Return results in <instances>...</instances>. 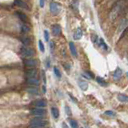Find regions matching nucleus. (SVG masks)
<instances>
[{
  "mask_svg": "<svg viewBox=\"0 0 128 128\" xmlns=\"http://www.w3.org/2000/svg\"><path fill=\"white\" fill-rule=\"evenodd\" d=\"M48 125V122L43 120L42 118H36L31 121L30 128H44Z\"/></svg>",
  "mask_w": 128,
  "mask_h": 128,
  "instance_id": "obj_1",
  "label": "nucleus"
},
{
  "mask_svg": "<svg viewBox=\"0 0 128 128\" xmlns=\"http://www.w3.org/2000/svg\"><path fill=\"white\" fill-rule=\"evenodd\" d=\"M20 52H21V54L25 57H31L35 54V51L32 48H28V47L26 46L22 47L21 50H20Z\"/></svg>",
  "mask_w": 128,
  "mask_h": 128,
  "instance_id": "obj_2",
  "label": "nucleus"
},
{
  "mask_svg": "<svg viewBox=\"0 0 128 128\" xmlns=\"http://www.w3.org/2000/svg\"><path fill=\"white\" fill-rule=\"evenodd\" d=\"M32 115H35V116H38V117H42L43 116L44 114H46V110L43 108H34L31 109V111H30Z\"/></svg>",
  "mask_w": 128,
  "mask_h": 128,
  "instance_id": "obj_3",
  "label": "nucleus"
},
{
  "mask_svg": "<svg viewBox=\"0 0 128 128\" xmlns=\"http://www.w3.org/2000/svg\"><path fill=\"white\" fill-rule=\"evenodd\" d=\"M24 64L26 66L31 67V68H35V67L38 65V60L35 59H27L24 60Z\"/></svg>",
  "mask_w": 128,
  "mask_h": 128,
  "instance_id": "obj_4",
  "label": "nucleus"
},
{
  "mask_svg": "<svg viewBox=\"0 0 128 128\" xmlns=\"http://www.w3.org/2000/svg\"><path fill=\"white\" fill-rule=\"evenodd\" d=\"M50 11L52 14H57L59 11V6L55 2H50Z\"/></svg>",
  "mask_w": 128,
  "mask_h": 128,
  "instance_id": "obj_5",
  "label": "nucleus"
},
{
  "mask_svg": "<svg viewBox=\"0 0 128 128\" xmlns=\"http://www.w3.org/2000/svg\"><path fill=\"white\" fill-rule=\"evenodd\" d=\"M36 75H37V69L35 68L30 69L29 70L26 71V76L29 78H35Z\"/></svg>",
  "mask_w": 128,
  "mask_h": 128,
  "instance_id": "obj_6",
  "label": "nucleus"
},
{
  "mask_svg": "<svg viewBox=\"0 0 128 128\" xmlns=\"http://www.w3.org/2000/svg\"><path fill=\"white\" fill-rule=\"evenodd\" d=\"M34 105L36 107H39V108H43V107H45L47 105V103L45 100L40 99V100H36L35 102H34Z\"/></svg>",
  "mask_w": 128,
  "mask_h": 128,
  "instance_id": "obj_7",
  "label": "nucleus"
},
{
  "mask_svg": "<svg viewBox=\"0 0 128 128\" xmlns=\"http://www.w3.org/2000/svg\"><path fill=\"white\" fill-rule=\"evenodd\" d=\"M123 75V70L121 69L120 68H118L115 69V71H114V74H113V77H114V80H119L121 78V77H122Z\"/></svg>",
  "mask_w": 128,
  "mask_h": 128,
  "instance_id": "obj_8",
  "label": "nucleus"
},
{
  "mask_svg": "<svg viewBox=\"0 0 128 128\" xmlns=\"http://www.w3.org/2000/svg\"><path fill=\"white\" fill-rule=\"evenodd\" d=\"M52 33L55 36H59L61 33V27L59 24H55L52 27Z\"/></svg>",
  "mask_w": 128,
  "mask_h": 128,
  "instance_id": "obj_9",
  "label": "nucleus"
},
{
  "mask_svg": "<svg viewBox=\"0 0 128 128\" xmlns=\"http://www.w3.org/2000/svg\"><path fill=\"white\" fill-rule=\"evenodd\" d=\"M16 15L17 16L22 20V22H27L29 21V19L27 17V15H25L24 13L22 12V11H16Z\"/></svg>",
  "mask_w": 128,
  "mask_h": 128,
  "instance_id": "obj_10",
  "label": "nucleus"
},
{
  "mask_svg": "<svg viewBox=\"0 0 128 128\" xmlns=\"http://www.w3.org/2000/svg\"><path fill=\"white\" fill-rule=\"evenodd\" d=\"M83 37V31L81 28H78L75 31V32L74 33V36H73V38L74 40H79Z\"/></svg>",
  "mask_w": 128,
  "mask_h": 128,
  "instance_id": "obj_11",
  "label": "nucleus"
},
{
  "mask_svg": "<svg viewBox=\"0 0 128 128\" xmlns=\"http://www.w3.org/2000/svg\"><path fill=\"white\" fill-rule=\"evenodd\" d=\"M15 3L18 6H19V7H22V8H24V9H28L27 4H26L23 0H15Z\"/></svg>",
  "mask_w": 128,
  "mask_h": 128,
  "instance_id": "obj_12",
  "label": "nucleus"
},
{
  "mask_svg": "<svg viewBox=\"0 0 128 128\" xmlns=\"http://www.w3.org/2000/svg\"><path fill=\"white\" fill-rule=\"evenodd\" d=\"M79 85L80 87V89L83 90V91H86V90L88 89V83H87L86 82H85V81H79Z\"/></svg>",
  "mask_w": 128,
  "mask_h": 128,
  "instance_id": "obj_13",
  "label": "nucleus"
},
{
  "mask_svg": "<svg viewBox=\"0 0 128 128\" xmlns=\"http://www.w3.org/2000/svg\"><path fill=\"white\" fill-rule=\"evenodd\" d=\"M69 47H70V52H71L72 56H77V49H76L75 43H74L73 42H70Z\"/></svg>",
  "mask_w": 128,
  "mask_h": 128,
  "instance_id": "obj_14",
  "label": "nucleus"
},
{
  "mask_svg": "<svg viewBox=\"0 0 128 128\" xmlns=\"http://www.w3.org/2000/svg\"><path fill=\"white\" fill-rule=\"evenodd\" d=\"M27 83L31 86H38L39 85V80L36 79V78H28Z\"/></svg>",
  "mask_w": 128,
  "mask_h": 128,
  "instance_id": "obj_15",
  "label": "nucleus"
},
{
  "mask_svg": "<svg viewBox=\"0 0 128 128\" xmlns=\"http://www.w3.org/2000/svg\"><path fill=\"white\" fill-rule=\"evenodd\" d=\"M97 42H98V44H99L103 49H104V50H108V46H107V44L105 43V41H104L103 39L100 38Z\"/></svg>",
  "mask_w": 128,
  "mask_h": 128,
  "instance_id": "obj_16",
  "label": "nucleus"
},
{
  "mask_svg": "<svg viewBox=\"0 0 128 128\" xmlns=\"http://www.w3.org/2000/svg\"><path fill=\"white\" fill-rule=\"evenodd\" d=\"M51 114H52V116L55 118V119H59V110L56 108V107H52L51 108Z\"/></svg>",
  "mask_w": 128,
  "mask_h": 128,
  "instance_id": "obj_17",
  "label": "nucleus"
},
{
  "mask_svg": "<svg viewBox=\"0 0 128 128\" xmlns=\"http://www.w3.org/2000/svg\"><path fill=\"white\" fill-rule=\"evenodd\" d=\"M96 81H97V82L99 83L101 86H103V87L107 86V83L105 82V80H104L103 78H102V77H96Z\"/></svg>",
  "mask_w": 128,
  "mask_h": 128,
  "instance_id": "obj_18",
  "label": "nucleus"
},
{
  "mask_svg": "<svg viewBox=\"0 0 128 128\" xmlns=\"http://www.w3.org/2000/svg\"><path fill=\"white\" fill-rule=\"evenodd\" d=\"M21 41L22 42V43L24 44L26 47H28L31 43V40L29 37H23V38L21 39Z\"/></svg>",
  "mask_w": 128,
  "mask_h": 128,
  "instance_id": "obj_19",
  "label": "nucleus"
},
{
  "mask_svg": "<svg viewBox=\"0 0 128 128\" xmlns=\"http://www.w3.org/2000/svg\"><path fill=\"white\" fill-rule=\"evenodd\" d=\"M118 100L122 102H127L128 101V97L125 94H119L118 95Z\"/></svg>",
  "mask_w": 128,
  "mask_h": 128,
  "instance_id": "obj_20",
  "label": "nucleus"
},
{
  "mask_svg": "<svg viewBox=\"0 0 128 128\" xmlns=\"http://www.w3.org/2000/svg\"><path fill=\"white\" fill-rule=\"evenodd\" d=\"M69 123H70V127H71V128H78V123H77L75 120L70 119Z\"/></svg>",
  "mask_w": 128,
  "mask_h": 128,
  "instance_id": "obj_21",
  "label": "nucleus"
},
{
  "mask_svg": "<svg viewBox=\"0 0 128 128\" xmlns=\"http://www.w3.org/2000/svg\"><path fill=\"white\" fill-rule=\"evenodd\" d=\"M39 50L42 52H45V47H44V44H43V41L41 40H39Z\"/></svg>",
  "mask_w": 128,
  "mask_h": 128,
  "instance_id": "obj_22",
  "label": "nucleus"
},
{
  "mask_svg": "<svg viewBox=\"0 0 128 128\" xmlns=\"http://www.w3.org/2000/svg\"><path fill=\"white\" fill-rule=\"evenodd\" d=\"M54 73H55V76L58 77V78H61V77H62L61 73H60L59 69L58 68H56V67H55V68H54Z\"/></svg>",
  "mask_w": 128,
  "mask_h": 128,
  "instance_id": "obj_23",
  "label": "nucleus"
},
{
  "mask_svg": "<svg viewBox=\"0 0 128 128\" xmlns=\"http://www.w3.org/2000/svg\"><path fill=\"white\" fill-rule=\"evenodd\" d=\"M105 114L107 116H110V117H114L115 116V113H114V111H111V110H107L105 112Z\"/></svg>",
  "mask_w": 128,
  "mask_h": 128,
  "instance_id": "obj_24",
  "label": "nucleus"
},
{
  "mask_svg": "<svg viewBox=\"0 0 128 128\" xmlns=\"http://www.w3.org/2000/svg\"><path fill=\"white\" fill-rule=\"evenodd\" d=\"M29 31H30V28L26 25H22V32L26 33V32H28Z\"/></svg>",
  "mask_w": 128,
  "mask_h": 128,
  "instance_id": "obj_25",
  "label": "nucleus"
},
{
  "mask_svg": "<svg viewBox=\"0 0 128 128\" xmlns=\"http://www.w3.org/2000/svg\"><path fill=\"white\" fill-rule=\"evenodd\" d=\"M72 6L74 9H77L79 7V0H74V2H72Z\"/></svg>",
  "mask_w": 128,
  "mask_h": 128,
  "instance_id": "obj_26",
  "label": "nucleus"
},
{
  "mask_svg": "<svg viewBox=\"0 0 128 128\" xmlns=\"http://www.w3.org/2000/svg\"><path fill=\"white\" fill-rule=\"evenodd\" d=\"M44 38H45V40H46V41H49L50 36H49V32H48V31H46V30H45V31H44Z\"/></svg>",
  "mask_w": 128,
  "mask_h": 128,
  "instance_id": "obj_27",
  "label": "nucleus"
},
{
  "mask_svg": "<svg viewBox=\"0 0 128 128\" xmlns=\"http://www.w3.org/2000/svg\"><path fill=\"white\" fill-rule=\"evenodd\" d=\"M45 2H46V0H39V6H40V7L41 8L44 7Z\"/></svg>",
  "mask_w": 128,
  "mask_h": 128,
  "instance_id": "obj_28",
  "label": "nucleus"
},
{
  "mask_svg": "<svg viewBox=\"0 0 128 128\" xmlns=\"http://www.w3.org/2000/svg\"><path fill=\"white\" fill-rule=\"evenodd\" d=\"M28 92H31V93H38V90H37L35 88H31V89L28 90Z\"/></svg>",
  "mask_w": 128,
  "mask_h": 128,
  "instance_id": "obj_29",
  "label": "nucleus"
},
{
  "mask_svg": "<svg viewBox=\"0 0 128 128\" xmlns=\"http://www.w3.org/2000/svg\"><path fill=\"white\" fill-rule=\"evenodd\" d=\"M92 41H93L94 43H95V42L98 41V36H97L96 35H95V36H92Z\"/></svg>",
  "mask_w": 128,
  "mask_h": 128,
  "instance_id": "obj_30",
  "label": "nucleus"
},
{
  "mask_svg": "<svg viewBox=\"0 0 128 128\" xmlns=\"http://www.w3.org/2000/svg\"><path fill=\"white\" fill-rule=\"evenodd\" d=\"M50 49H51V51L55 49V43H54L53 41L50 43Z\"/></svg>",
  "mask_w": 128,
  "mask_h": 128,
  "instance_id": "obj_31",
  "label": "nucleus"
},
{
  "mask_svg": "<svg viewBox=\"0 0 128 128\" xmlns=\"http://www.w3.org/2000/svg\"><path fill=\"white\" fill-rule=\"evenodd\" d=\"M43 82L46 83V77H45V73H44V71H43Z\"/></svg>",
  "mask_w": 128,
  "mask_h": 128,
  "instance_id": "obj_32",
  "label": "nucleus"
},
{
  "mask_svg": "<svg viewBox=\"0 0 128 128\" xmlns=\"http://www.w3.org/2000/svg\"><path fill=\"white\" fill-rule=\"evenodd\" d=\"M69 96L70 97V98H72V99L74 100V101H73L74 102H77V100H76V98H75V97H73V96L71 95V94H70V93H69Z\"/></svg>",
  "mask_w": 128,
  "mask_h": 128,
  "instance_id": "obj_33",
  "label": "nucleus"
},
{
  "mask_svg": "<svg viewBox=\"0 0 128 128\" xmlns=\"http://www.w3.org/2000/svg\"><path fill=\"white\" fill-rule=\"evenodd\" d=\"M66 112H67V114H71V112H70V110H69V107L68 106H66Z\"/></svg>",
  "mask_w": 128,
  "mask_h": 128,
  "instance_id": "obj_34",
  "label": "nucleus"
},
{
  "mask_svg": "<svg viewBox=\"0 0 128 128\" xmlns=\"http://www.w3.org/2000/svg\"><path fill=\"white\" fill-rule=\"evenodd\" d=\"M46 88H45V85H43V93H46Z\"/></svg>",
  "mask_w": 128,
  "mask_h": 128,
  "instance_id": "obj_35",
  "label": "nucleus"
},
{
  "mask_svg": "<svg viewBox=\"0 0 128 128\" xmlns=\"http://www.w3.org/2000/svg\"><path fill=\"white\" fill-rule=\"evenodd\" d=\"M63 128H67L66 124H65V123H63Z\"/></svg>",
  "mask_w": 128,
  "mask_h": 128,
  "instance_id": "obj_36",
  "label": "nucleus"
}]
</instances>
